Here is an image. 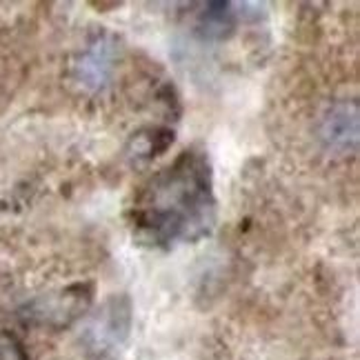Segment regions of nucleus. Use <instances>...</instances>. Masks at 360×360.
Segmentation results:
<instances>
[{"label":"nucleus","instance_id":"f257e3e1","mask_svg":"<svg viewBox=\"0 0 360 360\" xmlns=\"http://www.w3.org/2000/svg\"><path fill=\"white\" fill-rule=\"evenodd\" d=\"M134 223L156 245L210 233L214 223L210 160L200 151H183L143 187L134 202Z\"/></svg>","mask_w":360,"mask_h":360},{"label":"nucleus","instance_id":"f03ea898","mask_svg":"<svg viewBox=\"0 0 360 360\" xmlns=\"http://www.w3.org/2000/svg\"><path fill=\"white\" fill-rule=\"evenodd\" d=\"M129 325H131L129 300L116 296L87 325L85 334H82V342H85V347L91 356L105 358L120 349V345L129 334Z\"/></svg>","mask_w":360,"mask_h":360},{"label":"nucleus","instance_id":"7ed1b4c3","mask_svg":"<svg viewBox=\"0 0 360 360\" xmlns=\"http://www.w3.org/2000/svg\"><path fill=\"white\" fill-rule=\"evenodd\" d=\"M321 141L334 154H349L358 145V105L336 103L321 120Z\"/></svg>","mask_w":360,"mask_h":360},{"label":"nucleus","instance_id":"20e7f679","mask_svg":"<svg viewBox=\"0 0 360 360\" xmlns=\"http://www.w3.org/2000/svg\"><path fill=\"white\" fill-rule=\"evenodd\" d=\"M116 60V45L109 38H98L96 43L82 53L80 63L76 65L78 82L85 89H101L112 76Z\"/></svg>","mask_w":360,"mask_h":360},{"label":"nucleus","instance_id":"39448f33","mask_svg":"<svg viewBox=\"0 0 360 360\" xmlns=\"http://www.w3.org/2000/svg\"><path fill=\"white\" fill-rule=\"evenodd\" d=\"M198 27L205 36L210 38H223L233 32L236 27V11L231 3H210L205 5V11L200 13Z\"/></svg>","mask_w":360,"mask_h":360}]
</instances>
